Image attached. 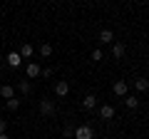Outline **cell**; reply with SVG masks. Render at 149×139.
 Segmentation results:
<instances>
[{
    "mask_svg": "<svg viewBox=\"0 0 149 139\" xmlns=\"http://www.w3.org/2000/svg\"><path fill=\"white\" fill-rule=\"evenodd\" d=\"M95 132H92L90 124H82V127H74V139H92Z\"/></svg>",
    "mask_w": 149,
    "mask_h": 139,
    "instance_id": "cell-1",
    "label": "cell"
},
{
    "mask_svg": "<svg viewBox=\"0 0 149 139\" xmlns=\"http://www.w3.org/2000/svg\"><path fill=\"white\" fill-rule=\"evenodd\" d=\"M40 72H42V67H40L37 62H27V65H25V75L30 77V80H35V77H40Z\"/></svg>",
    "mask_w": 149,
    "mask_h": 139,
    "instance_id": "cell-2",
    "label": "cell"
},
{
    "mask_svg": "<svg viewBox=\"0 0 149 139\" xmlns=\"http://www.w3.org/2000/svg\"><path fill=\"white\" fill-rule=\"evenodd\" d=\"M112 90H114V95H117V97H127V92H129V85H127L124 80H117Z\"/></svg>",
    "mask_w": 149,
    "mask_h": 139,
    "instance_id": "cell-3",
    "label": "cell"
},
{
    "mask_svg": "<svg viewBox=\"0 0 149 139\" xmlns=\"http://www.w3.org/2000/svg\"><path fill=\"white\" fill-rule=\"evenodd\" d=\"M55 95H57V97H67V95H70V85H67V80H60L57 85H55Z\"/></svg>",
    "mask_w": 149,
    "mask_h": 139,
    "instance_id": "cell-4",
    "label": "cell"
},
{
    "mask_svg": "<svg viewBox=\"0 0 149 139\" xmlns=\"http://www.w3.org/2000/svg\"><path fill=\"white\" fill-rule=\"evenodd\" d=\"M40 112H42L45 117H52V114H55V104L50 99H42V102H40Z\"/></svg>",
    "mask_w": 149,
    "mask_h": 139,
    "instance_id": "cell-5",
    "label": "cell"
},
{
    "mask_svg": "<svg viewBox=\"0 0 149 139\" xmlns=\"http://www.w3.org/2000/svg\"><path fill=\"white\" fill-rule=\"evenodd\" d=\"M32 52H35V47H32L30 42H25V45H22L20 50H17V55H20L22 60H30V57H32Z\"/></svg>",
    "mask_w": 149,
    "mask_h": 139,
    "instance_id": "cell-6",
    "label": "cell"
},
{
    "mask_svg": "<svg viewBox=\"0 0 149 139\" xmlns=\"http://www.w3.org/2000/svg\"><path fill=\"white\" fill-rule=\"evenodd\" d=\"M82 107H85L87 112H92V109L97 107V97H95V95H87L85 99H82Z\"/></svg>",
    "mask_w": 149,
    "mask_h": 139,
    "instance_id": "cell-7",
    "label": "cell"
},
{
    "mask_svg": "<svg viewBox=\"0 0 149 139\" xmlns=\"http://www.w3.org/2000/svg\"><path fill=\"white\" fill-rule=\"evenodd\" d=\"M100 117L102 119H112L114 117V107H112V104H102L100 107Z\"/></svg>",
    "mask_w": 149,
    "mask_h": 139,
    "instance_id": "cell-8",
    "label": "cell"
},
{
    "mask_svg": "<svg viewBox=\"0 0 149 139\" xmlns=\"http://www.w3.org/2000/svg\"><path fill=\"white\" fill-rule=\"evenodd\" d=\"M100 42H102V45L114 42V32H112V30H102V32H100Z\"/></svg>",
    "mask_w": 149,
    "mask_h": 139,
    "instance_id": "cell-9",
    "label": "cell"
},
{
    "mask_svg": "<svg viewBox=\"0 0 149 139\" xmlns=\"http://www.w3.org/2000/svg\"><path fill=\"white\" fill-rule=\"evenodd\" d=\"M0 97L13 99V97H15V87H13V85H3V87H0Z\"/></svg>",
    "mask_w": 149,
    "mask_h": 139,
    "instance_id": "cell-10",
    "label": "cell"
},
{
    "mask_svg": "<svg viewBox=\"0 0 149 139\" xmlns=\"http://www.w3.org/2000/svg\"><path fill=\"white\" fill-rule=\"evenodd\" d=\"M8 65H10L13 70H15V67H20V65H22V57H20L17 52H10V55H8Z\"/></svg>",
    "mask_w": 149,
    "mask_h": 139,
    "instance_id": "cell-11",
    "label": "cell"
},
{
    "mask_svg": "<svg viewBox=\"0 0 149 139\" xmlns=\"http://www.w3.org/2000/svg\"><path fill=\"white\" fill-rule=\"evenodd\" d=\"M124 104H127V109H137V107H139V97L127 95V97H124Z\"/></svg>",
    "mask_w": 149,
    "mask_h": 139,
    "instance_id": "cell-12",
    "label": "cell"
},
{
    "mask_svg": "<svg viewBox=\"0 0 149 139\" xmlns=\"http://www.w3.org/2000/svg\"><path fill=\"white\" fill-rule=\"evenodd\" d=\"M112 55H114V57H124V42H114L112 45Z\"/></svg>",
    "mask_w": 149,
    "mask_h": 139,
    "instance_id": "cell-13",
    "label": "cell"
},
{
    "mask_svg": "<svg viewBox=\"0 0 149 139\" xmlns=\"http://www.w3.org/2000/svg\"><path fill=\"white\" fill-rule=\"evenodd\" d=\"M134 87H137L139 92H144V90H149V80H147V77H139V80L134 82Z\"/></svg>",
    "mask_w": 149,
    "mask_h": 139,
    "instance_id": "cell-14",
    "label": "cell"
},
{
    "mask_svg": "<svg viewBox=\"0 0 149 139\" xmlns=\"http://www.w3.org/2000/svg\"><path fill=\"white\" fill-rule=\"evenodd\" d=\"M40 55H42V57H50V55H52V45L42 42V45H40Z\"/></svg>",
    "mask_w": 149,
    "mask_h": 139,
    "instance_id": "cell-15",
    "label": "cell"
},
{
    "mask_svg": "<svg viewBox=\"0 0 149 139\" xmlns=\"http://www.w3.org/2000/svg\"><path fill=\"white\" fill-rule=\"evenodd\" d=\"M5 107L10 109V112H15V109L20 107V99H15V97H13V99H5Z\"/></svg>",
    "mask_w": 149,
    "mask_h": 139,
    "instance_id": "cell-16",
    "label": "cell"
},
{
    "mask_svg": "<svg viewBox=\"0 0 149 139\" xmlns=\"http://www.w3.org/2000/svg\"><path fill=\"white\" fill-rule=\"evenodd\" d=\"M17 90H20V92H22V95H27V92H30V90H32V87H30V82H27V80H22V82H20V85H17Z\"/></svg>",
    "mask_w": 149,
    "mask_h": 139,
    "instance_id": "cell-17",
    "label": "cell"
},
{
    "mask_svg": "<svg viewBox=\"0 0 149 139\" xmlns=\"http://www.w3.org/2000/svg\"><path fill=\"white\" fill-rule=\"evenodd\" d=\"M102 57H104V55H102V50H92V60H95V62H100Z\"/></svg>",
    "mask_w": 149,
    "mask_h": 139,
    "instance_id": "cell-18",
    "label": "cell"
},
{
    "mask_svg": "<svg viewBox=\"0 0 149 139\" xmlns=\"http://www.w3.org/2000/svg\"><path fill=\"white\" fill-rule=\"evenodd\" d=\"M62 137H65V139H70V137H74V129H72V127H65V132H62Z\"/></svg>",
    "mask_w": 149,
    "mask_h": 139,
    "instance_id": "cell-19",
    "label": "cell"
},
{
    "mask_svg": "<svg viewBox=\"0 0 149 139\" xmlns=\"http://www.w3.org/2000/svg\"><path fill=\"white\" fill-rule=\"evenodd\" d=\"M5 129H8V119H0V134H5Z\"/></svg>",
    "mask_w": 149,
    "mask_h": 139,
    "instance_id": "cell-20",
    "label": "cell"
},
{
    "mask_svg": "<svg viewBox=\"0 0 149 139\" xmlns=\"http://www.w3.org/2000/svg\"><path fill=\"white\" fill-rule=\"evenodd\" d=\"M40 75H42V77H52V67H45Z\"/></svg>",
    "mask_w": 149,
    "mask_h": 139,
    "instance_id": "cell-21",
    "label": "cell"
},
{
    "mask_svg": "<svg viewBox=\"0 0 149 139\" xmlns=\"http://www.w3.org/2000/svg\"><path fill=\"white\" fill-rule=\"evenodd\" d=\"M0 139H10V137H8V132H5V134H0Z\"/></svg>",
    "mask_w": 149,
    "mask_h": 139,
    "instance_id": "cell-22",
    "label": "cell"
},
{
    "mask_svg": "<svg viewBox=\"0 0 149 139\" xmlns=\"http://www.w3.org/2000/svg\"><path fill=\"white\" fill-rule=\"evenodd\" d=\"M0 35H3V25H0Z\"/></svg>",
    "mask_w": 149,
    "mask_h": 139,
    "instance_id": "cell-23",
    "label": "cell"
}]
</instances>
